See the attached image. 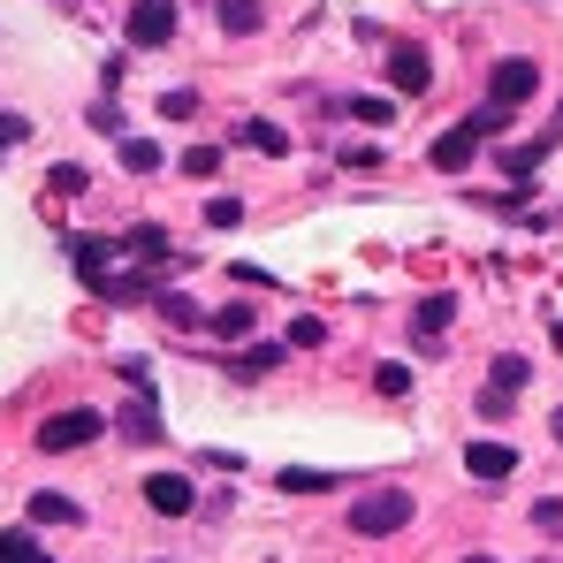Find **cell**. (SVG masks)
<instances>
[{"instance_id": "cell-28", "label": "cell", "mask_w": 563, "mask_h": 563, "mask_svg": "<svg viewBox=\"0 0 563 563\" xmlns=\"http://www.w3.org/2000/svg\"><path fill=\"white\" fill-rule=\"evenodd\" d=\"M190 114H198V92L190 85H168L161 92V122H190Z\"/></svg>"}, {"instance_id": "cell-33", "label": "cell", "mask_w": 563, "mask_h": 563, "mask_svg": "<svg viewBox=\"0 0 563 563\" xmlns=\"http://www.w3.org/2000/svg\"><path fill=\"white\" fill-rule=\"evenodd\" d=\"M206 221H213V229H236V221H244V198H206Z\"/></svg>"}, {"instance_id": "cell-24", "label": "cell", "mask_w": 563, "mask_h": 563, "mask_svg": "<svg viewBox=\"0 0 563 563\" xmlns=\"http://www.w3.org/2000/svg\"><path fill=\"white\" fill-rule=\"evenodd\" d=\"M343 114H358V122H396V99H374V92H358V99H343Z\"/></svg>"}, {"instance_id": "cell-9", "label": "cell", "mask_w": 563, "mask_h": 563, "mask_svg": "<svg viewBox=\"0 0 563 563\" xmlns=\"http://www.w3.org/2000/svg\"><path fill=\"white\" fill-rule=\"evenodd\" d=\"M114 427H122V442H161V434H168V419L153 411V396H130V404L114 411Z\"/></svg>"}, {"instance_id": "cell-23", "label": "cell", "mask_w": 563, "mask_h": 563, "mask_svg": "<svg viewBox=\"0 0 563 563\" xmlns=\"http://www.w3.org/2000/svg\"><path fill=\"white\" fill-rule=\"evenodd\" d=\"M184 176H190V184H213V176H221V145H190Z\"/></svg>"}, {"instance_id": "cell-21", "label": "cell", "mask_w": 563, "mask_h": 563, "mask_svg": "<svg viewBox=\"0 0 563 563\" xmlns=\"http://www.w3.org/2000/svg\"><path fill=\"white\" fill-rule=\"evenodd\" d=\"M122 168H130V176H153V168H161V145H153V137H122Z\"/></svg>"}, {"instance_id": "cell-31", "label": "cell", "mask_w": 563, "mask_h": 563, "mask_svg": "<svg viewBox=\"0 0 563 563\" xmlns=\"http://www.w3.org/2000/svg\"><path fill=\"white\" fill-rule=\"evenodd\" d=\"M533 526H541L549 541H563V495H541V503H533Z\"/></svg>"}, {"instance_id": "cell-5", "label": "cell", "mask_w": 563, "mask_h": 563, "mask_svg": "<svg viewBox=\"0 0 563 563\" xmlns=\"http://www.w3.org/2000/svg\"><path fill=\"white\" fill-rule=\"evenodd\" d=\"M479 145H487V137H479L472 122H457V130H442V137H434V153H427V161H434L442 176H465L472 161H479Z\"/></svg>"}, {"instance_id": "cell-25", "label": "cell", "mask_w": 563, "mask_h": 563, "mask_svg": "<svg viewBox=\"0 0 563 563\" xmlns=\"http://www.w3.org/2000/svg\"><path fill=\"white\" fill-rule=\"evenodd\" d=\"M145 282H153V275H107V282H99V297H114V305H137V297H153Z\"/></svg>"}, {"instance_id": "cell-8", "label": "cell", "mask_w": 563, "mask_h": 563, "mask_svg": "<svg viewBox=\"0 0 563 563\" xmlns=\"http://www.w3.org/2000/svg\"><path fill=\"white\" fill-rule=\"evenodd\" d=\"M145 503H153L161 518H190V503H198V495H190L184 472H145Z\"/></svg>"}, {"instance_id": "cell-18", "label": "cell", "mask_w": 563, "mask_h": 563, "mask_svg": "<svg viewBox=\"0 0 563 563\" xmlns=\"http://www.w3.org/2000/svg\"><path fill=\"white\" fill-rule=\"evenodd\" d=\"M526 374H533V358H526V351H495V366H487V380H495V388H510V396L526 388Z\"/></svg>"}, {"instance_id": "cell-12", "label": "cell", "mask_w": 563, "mask_h": 563, "mask_svg": "<svg viewBox=\"0 0 563 563\" xmlns=\"http://www.w3.org/2000/svg\"><path fill=\"white\" fill-rule=\"evenodd\" d=\"M31 526H85V503H77V495L38 487V495H31Z\"/></svg>"}, {"instance_id": "cell-38", "label": "cell", "mask_w": 563, "mask_h": 563, "mask_svg": "<svg viewBox=\"0 0 563 563\" xmlns=\"http://www.w3.org/2000/svg\"><path fill=\"white\" fill-rule=\"evenodd\" d=\"M465 563H495V556H465Z\"/></svg>"}, {"instance_id": "cell-20", "label": "cell", "mask_w": 563, "mask_h": 563, "mask_svg": "<svg viewBox=\"0 0 563 563\" xmlns=\"http://www.w3.org/2000/svg\"><path fill=\"white\" fill-rule=\"evenodd\" d=\"M541 161H549V145H510V153H503V176H510V184H533Z\"/></svg>"}, {"instance_id": "cell-7", "label": "cell", "mask_w": 563, "mask_h": 563, "mask_svg": "<svg viewBox=\"0 0 563 563\" xmlns=\"http://www.w3.org/2000/svg\"><path fill=\"white\" fill-rule=\"evenodd\" d=\"M465 472L479 479V487H503V479L518 472V450H510V442H472V450H465Z\"/></svg>"}, {"instance_id": "cell-36", "label": "cell", "mask_w": 563, "mask_h": 563, "mask_svg": "<svg viewBox=\"0 0 563 563\" xmlns=\"http://www.w3.org/2000/svg\"><path fill=\"white\" fill-rule=\"evenodd\" d=\"M92 130H107V137H122V107H107V99H99V107H92Z\"/></svg>"}, {"instance_id": "cell-34", "label": "cell", "mask_w": 563, "mask_h": 563, "mask_svg": "<svg viewBox=\"0 0 563 563\" xmlns=\"http://www.w3.org/2000/svg\"><path fill=\"white\" fill-rule=\"evenodd\" d=\"M380 161H388V153H380V145H351V153H343V168H351V176H374Z\"/></svg>"}, {"instance_id": "cell-35", "label": "cell", "mask_w": 563, "mask_h": 563, "mask_svg": "<svg viewBox=\"0 0 563 563\" xmlns=\"http://www.w3.org/2000/svg\"><path fill=\"white\" fill-rule=\"evenodd\" d=\"M23 137H31V122H23V114H0V153H15Z\"/></svg>"}, {"instance_id": "cell-1", "label": "cell", "mask_w": 563, "mask_h": 563, "mask_svg": "<svg viewBox=\"0 0 563 563\" xmlns=\"http://www.w3.org/2000/svg\"><path fill=\"white\" fill-rule=\"evenodd\" d=\"M411 518H419L411 487H358V495H351V533H358V541H388V533H404Z\"/></svg>"}, {"instance_id": "cell-26", "label": "cell", "mask_w": 563, "mask_h": 563, "mask_svg": "<svg viewBox=\"0 0 563 563\" xmlns=\"http://www.w3.org/2000/svg\"><path fill=\"white\" fill-rule=\"evenodd\" d=\"M282 343H289V351H320V343H328V320H312V312H305V320H289V335H282Z\"/></svg>"}, {"instance_id": "cell-22", "label": "cell", "mask_w": 563, "mask_h": 563, "mask_svg": "<svg viewBox=\"0 0 563 563\" xmlns=\"http://www.w3.org/2000/svg\"><path fill=\"white\" fill-rule=\"evenodd\" d=\"M206 328H213V335H229V343H236V335H252V305H244V297H236V305H221V312H213V320H206Z\"/></svg>"}, {"instance_id": "cell-2", "label": "cell", "mask_w": 563, "mask_h": 563, "mask_svg": "<svg viewBox=\"0 0 563 563\" xmlns=\"http://www.w3.org/2000/svg\"><path fill=\"white\" fill-rule=\"evenodd\" d=\"M176 31H184V8L176 0H130V15H122V38L130 46H176Z\"/></svg>"}, {"instance_id": "cell-3", "label": "cell", "mask_w": 563, "mask_h": 563, "mask_svg": "<svg viewBox=\"0 0 563 563\" xmlns=\"http://www.w3.org/2000/svg\"><path fill=\"white\" fill-rule=\"evenodd\" d=\"M99 434H107V411H99V404H77V411H54V419L38 427V450H46V457H54V450H85Z\"/></svg>"}, {"instance_id": "cell-10", "label": "cell", "mask_w": 563, "mask_h": 563, "mask_svg": "<svg viewBox=\"0 0 563 563\" xmlns=\"http://www.w3.org/2000/svg\"><path fill=\"white\" fill-rule=\"evenodd\" d=\"M122 252H130V260H168L176 236H168L161 221H130V229H122Z\"/></svg>"}, {"instance_id": "cell-6", "label": "cell", "mask_w": 563, "mask_h": 563, "mask_svg": "<svg viewBox=\"0 0 563 563\" xmlns=\"http://www.w3.org/2000/svg\"><path fill=\"white\" fill-rule=\"evenodd\" d=\"M388 85L411 99H427V85H434V62L419 54V46H388Z\"/></svg>"}, {"instance_id": "cell-29", "label": "cell", "mask_w": 563, "mask_h": 563, "mask_svg": "<svg viewBox=\"0 0 563 563\" xmlns=\"http://www.w3.org/2000/svg\"><path fill=\"white\" fill-rule=\"evenodd\" d=\"M282 358H289V343H260V351H244V358H236V374H275Z\"/></svg>"}, {"instance_id": "cell-17", "label": "cell", "mask_w": 563, "mask_h": 563, "mask_svg": "<svg viewBox=\"0 0 563 563\" xmlns=\"http://www.w3.org/2000/svg\"><path fill=\"white\" fill-rule=\"evenodd\" d=\"M153 305H161V320H168V328H206L198 297H184V289H153Z\"/></svg>"}, {"instance_id": "cell-15", "label": "cell", "mask_w": 563, "mask_h": 563, "mask_svg": "<svg viewBox=\"0 0 563 563\" xmlns=\"http://www.w3.org/2000/svg\"><path fill=\"white\" fill-rule=\"evenodd\" d=\"M236 145H252L267 161H289V130H275V122H236Z\"/></svg>"}, {"instance_id": "cell-16", "label": "cell", "mask_w": 563, "mask_h": 563, "mask_svg": "<svg viewBox=\"0 0 563 563\" xmlns=\"http://www.w3.org/2000/svg\"><path fill=\"white\" fill-rule=\"evenodd\" d=\"M213 15H221V31H229V38H252V31L267 23V8H260V0H221Z\"/></svg>"}, {"instance_id": "cell-27", "label": "cell", "mask_w": 563, "mask_h": 563, "mask_svg": "<svg viewBox=\"0 0 563 563\" xmlns=\"http://www.w3.org/2000/svg\"><path fill=\"white\" fill-rule=\"evenodd\" d=\"M472 404H479V419H495V427H503V419L518 411V396H510V388H495V380H487V388H479Z\"/></svg>"}, {"instance_id": "cell-13", "label": "cell", "mask_w": 563, "mask_h": 563, "mask_svg": "<svg viewBox=\"0 0 563 563\" xmlns=\"http://www.w3.org/2000/svg\"><path fill=\"white\" fill-rule=\"evenodd\" d=\"M69 260H77V275L92 282V289L114 275V244H107V236H77V244H69Z\"/></svg>"}, {"instance_id": "cell-4", "label": "cell", "mask_w": 563, "mask_h": 563, "mask_svg": "<svg viewBox=\"0 0 563 563\" xmlns=\"http://www.w3.org/2000/svg\"><path fill=\"white\" fill-rule=\"evenodd\" d=\"M533 92H541V62H526V54H503V62L487 69V99H495V107H510V114H518V107H526Z\"/></svg>"}, {"instance_id": "cell-32", "label": "cell", "mask_w": 563, "mask_h": 563, "mask_svg": "<svg viewBox=\"0 0 563 563\" xmlns=\"http://www.w3.org/2000/svg\"><path fill=\"white\" fill-rule=\"evenodd\" d=\"M472 130H479V137H487V145H495V137H503V130H510V107H495V99H487V107H479V114H472Z\"/></svg>"}, {"instance_id": "cell-30", "label": "cell", "mask_w": 563, "mask_h": 563, "mask_svg": "<svg viewBox=\"0 0 563 563\" xmlns=\"http://www.w3.org/2000/svg\"><path fill=\"white\" fill-rule=\"evenodd\" d=\"M374 396H411V366H396V358L374 366Z\"/></svg>"}, {"instance_id": "cell-14", "label": "cell", "mask_w": 563, "mask_h": 563, "mask_svg": "<svg viewBox=\"0 0 563 563\" xmlns=\"http://www.w3.org/2000/svg\"><path fill=\"white\" fill-rule=\"evenodd\" d=\"M282 495H328V487H343V472H320V465H282L275 472Z\"/></svg>"}, {"instance_id": "cell-37", "label": "cell", "mask_w": 563, "mask_h": 563, "mask_svg": "<svg viewBox=\"0 0 563 563\" xmlns=\"http://www.w3.org/2000/svg\"><path fill=\"white\" fill-rule=\"evenodd\" d=\"M556 442H563V404H556Z\"/></svg>"}, {"instance_id": "cell-19", "label": "cell", "mask_w": 563, "mask_h": 563, "mask_svg": "<svg viewBox=\"0 0 563 563\" xmlns=\"http://www.w3.org/2000/svg\"><path fill=\"white\" fill-rule=\"evenodd\" d=\"M0 563H54V556L31 541V526H8V533H0Z\"/></svg>"}, {"instance_id": "cell-11", "label": "cell", "mask_w": 563, "mask_h": 563, "mask_svg": "<svg viewBox=\"0 0 563 563\" xmlns=\"http://www.w3.org/2000/svg\"><path fill=\"white\" fill-rule=\"evenodd\" d=\"M450 320H457V297H450V289H434V297H419V305H411V335H427V343H434Z\"/></svg>"}]
</instances>
